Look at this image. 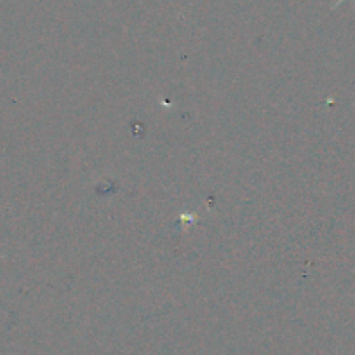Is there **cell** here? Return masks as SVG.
Segmentation results:
<instances>
[{"mask_svg":"<svg viewBox=\"0 0 355 355\" xmlns=\"http://www.w3.org/2000/svg\"><path fill=\"white\" fill-rule=\"evenodd\" d=\"M343 2H345V0H336V4L333 6V11H334V9L338 8V6H341V4H343Z\"/></svg>","mask_w":355,"mask_h":355,"instance_id":"6da1fadb","label":"cell"}]
</instances>
